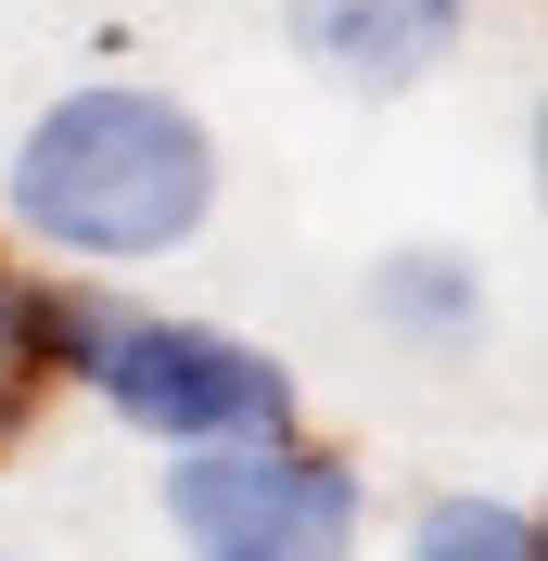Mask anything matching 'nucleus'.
Listing matches in <instances>:
<instances>
[{
    "label": "nucleus",
    "instance_id": "obj_1",
    "mask_svg": "<svg viewBox=\"0 0 548 561\" xmlns=\"http://www.w3.org/2000/svg\"><path fill=\"white\" fill-rule=\"evenodd\" d=\"M0 205L65 268H140L217 217V128L153 77H77L13 128Z\"/></svg>",
    "mask_w": 548,
    "mask_h": 561
},
{
    "label": "nucleus",
    "instance_id": "obj_2",
    "mask_svg": "<svg viewBox=\"0 0 548 561\" xmlns=\"http://www.w3.org/2000/svg\"><path fill=\"white\" fill-rule=\"evenodd\" d=\"M167 536L179 561H357L370 485L307 421L230 434V447H167Z\"/></svg>",
    "mask_w": 548,
    "mask_h": 561
},
{
    "label": "nucleus",
    "instance_id": "obj_3",
    "mask_svg": "<svg viewBox=\"0 0 548 561\" xmlns=\"http://www.w3.org/2000/svg\"><path fill=\"white\" fill-rule=\"evenodd\" d=\"M77 383L103 396L128 434H153V447H230V434H281V421H294V370H281L269 345L217 332V319L115 307Z\"/></svg>",
    "mask_w": 548,
    "mask_h": 561
},
{
    "label": "nucleus",
    "instance_id": "obj_4",
    "mask_svg": "<svg viewBox=\"0 0 548 561\" xmlns=\"http://www.w3.org/2000/svg\"><path fill=\"white\" fill-rule=\"evenodd\" d=\"M281 38H294L307 77L357 90V103H409L459 65L472 0H281Z\"/></svg>",
    "mask_w": 548,
    "mask_h": 561
},
{
    "label": "nucleus",
    "instance_id": "obj_5",
    "mask_svg": "<svg viewBox=\"0 0 548 561\" xmlns=\"http://www.w3.org/2000/svg\"><path fill=\"white\" fill-rule=\"evenodd\" d=\"M370 319L409 332V345H472V332H484V268L459 243H396L370 268Z\"/></svg>",
    "mask_w": 548,
    "mask_h": 561
},
{
    "label": "nucleus",
    "instance_id": "obj_6",
    "mask_svg": "<svg viewBox=\"0 0 548 561\" xmlns=\"http://www.w3.org/2000/svg\"><path fill=\"white\" fill-rule=\"evenodd\" d=\"M409 561H548V524L498 485H434L409 511Z\"/></svg>",
    "mask_w": 548,
    "mask_h": 561
},
{
    "label": "nucleus",
    "instance_id": "obj_7",
    "mask_svg": "<svg viewBox=\"0 0 548 561\" xmlns=\"http://www.w3.org/2000/svg\"><path fill=\"white\" fill-rule=\"evenodd\" d=\"M26 421H38V383H26V370H0V447H13Z\"/></svg>",
    "mask_w": 548,
    "mask_h": 561
},
{
    "label": "nucleus",
    "instance_id": "obj_8",
    "mask_svg": "<svg viewBox=\"0 0 548 561\" xmlns=\"http://www.w3.org/2000/svg\"><path fill=\"white\" fill-rule=\"evenodd\" d=\"M0 561H13V549H0Z\"/></svg>",
    "mask_w": 548,
    "mask_h": 561
}]
</instances>
